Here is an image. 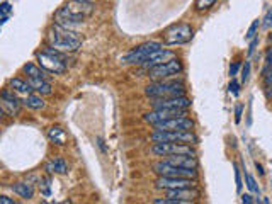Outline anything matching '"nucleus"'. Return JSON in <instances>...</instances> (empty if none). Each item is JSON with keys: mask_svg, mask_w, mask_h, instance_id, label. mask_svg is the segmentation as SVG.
<instances>
[{"mask_svg": "<svg viewBox=\"0 0 272 204\" xmlns=\"http://www.w3.org/2000/svg\"><path fill=\"white\" fill-rule=\"evenodd\" d=\"M48 44L56 51H60V53H73L82 46V40L72 29L54 24L48 34Z\"/></svg>", "mask_w": 272, "mask_h": 204, "instance_id": "obj_1", "label": "nucleus"}, {"mask_svg": "<svg viewBox=\"0 0 272 204\" xmlns=\"http://www.w3.org/2000/svg\"><path fill=\"white\" fill-rule=\"evenodd\" d=\"M90 12H92L90 4H77V2L68 4V6H63L56 12V24L68 29L72 24L82 22Z\"/></svg>", "mask_w": 272, "mask_h": 204, "instance_id": "obj_2", "label": "nucleus"}, {"mask_svg": "<svg viewBox=\"0 0 272 204\" xmlns=\"http://www.w3.org/2000/svg\"><path fill=\"white\" fill-rule=\"evenodd\" d=\"M186 88L181 82H165V80H155L145 88V94L152 99H165V97L184 96Z\"/></svg>", "mask_w": 272, "mask_h": 204, "instance_id": "obj_3", "label": "nucleus"}, {"mask_svg": "<svg viewBox=\"0 0 272 204\" xmlns=\"http://www.w3.org/2000/svg\"><path fill=\"white\" fill-rule=\"evenodd\" d=\"M36 58H37V65L43 68L44 72H49V74H54V75L65 74V70H66L65 58L60 51L46 50V51L37 53Z\"/></svg>", "mask_w": 272, "mask_h": 204, "instance_id": "obj_4", "label": "nucleus"}, {"mask_svg": "<svg viewBox=\"0 0 272 204\" xmlns=\"http://www.w3.org/2000/svg\"><path fill=\"white\" fill-rule=\"evenodd\" d=\"M153 143H182V144H196L198 136L189 131H153Z\"/></svg>", "mask_w": 272, "mask_h": 204, "instance_id": "obj_5", "label": "nucleus"}, {"mask_svg": "<svg viewBox=\"0 0 272 204\" xmlns=\"http://www.w3.org/2000/svg\"><path fill=\"white\" fill-rule=\"evenodd\" d=\"M192 32L194 31H192V28L189 24H186V22L174 24L165 29V32H163V41H165V44H169V46H181V44H186V42L191 41Z\"/></svg>", "mask_w": 272, "mask_h": 204, "instance_id": "obj_6", "label": "nucleus"}, {"mask_svg": "<svg viewBox=\"0 0 272 204\" xmlns=\"http://www.w3.org/2000/svg\"><path fill=\"white\" fill-rule=\"evenodd\" d=\"M182 70H184V66L181 63V60L172 58L170 62L150 68L148 76L152 80H165V78H170V76H175V75L182 74Z\"/></svg>", "mask_w": 272, "mask_h": 204, "instance_id": "obj_7", "label": "nucleus"}, {"mask_svg": "<svg viewBox=\"0 0 272 204\" xmlns=\"http://www.w3.org/2000/svg\"><path fill=\"white\" fill-rule=\"evenodd\" d=\"M153 170L158 174L160 177H186V178H196L198 176V168H184L172 165L169 162H157L153 165Z\"/></svg>", "mask_w": 272, "mask_h": 204, "instance_id": "obj_8", "label": "nucleus"}, {"mask_svg": "<svg viewBox=\"0 0 272 204\" xmlns=\"http://www.w3.org/2000/svg\"><path fill=\"white\" fill-rule=\"evenodd\" d=\"M162 48V44L158 41H150V42H145V44L138 46L133 51H129L126 56L123 58L124 63H129V65H143L145 60L153 53L155 50Z\"/></svg>", "mask_w": 272, "mask_h": 204, "instance_id": "obj_9", "label": "nucleus"}, {"mask_svg": "<svg viewBox=\"0 0 272 204\" xmlns=\"http://www.w3.org/2000/svg\"><path fill=\"white\" fill-rule=\"evenodd\" d=\"M153 128L155 131H189L194 128V122L186 116H179L157 122V124H153Z\"/></svg>", "mask_w": 272, "mask_h": 204, "instance_id": "obj_10", "label": "nucleus"}, {"mask_svg": "<svg viewBox=\"0 0 272 204\" xmlns=\"http://www.w3.org/2000/svg\"><path fill=\"white\" fill-rule=\"evenodd\" d=\"M152 153L158 156L175 155V153H191V155H194V152L191 150L189 144H182V143H153Z\"/></svg>", "mask_w": 272, "mask_h": 204, "instance_id": "obj_11", "label": "nucleus"}, {"mask_svg": "<svg viewBox=\"0 0 272 204\" xmlns=\"http://www.w3.org/2000/svg\"><path fill=\"white\" fill-rule=\"evenodd\" d=\"M153 109H189L191 100L186 96L165 97V99H153Z\"/></svg>", "mask_w": 272, "mask_h": 204, "instance_id": "obj_12", "label": "nucleus"}, {"mask_svg": "<svg viewBox=\"0 0 272 204\" xmlns=\"http://www.w3.org/2000/svg\"><path fill=\"white\" fill-rule=\"evenodd\" d=\"M187 109H153L152 112L145 114V121L150 124H157L160 121L170 118H179V116H186Z\"/></svg>", "mask_w": 272, "mask_h": 204, "instance_id": "obj_13", "label": "nucleus"}, {"mask_svg": "<svg viewBox=\"0 0 272 204\" xmlns=\"http://www.w3.org/2000/svg\"><path fill=\"white\" fill-rule=\"evenodd\" d=\"M194 178L186 177H158L155 182L157 189H181V187H194Z\"/></svg>", "mask_w": 272, "mask_h": 204, "instance_id": "obj_14", "label": "nucleus"}, {"mask_svg": "<svg viewBox=\"0 0 272 204\" xmlns=\"http://www.w3.org/2000/svg\"><path fill=\"white\" fill-rule=\"evenodd\" d=\"M172 58H175L174 51L158 48V50H155L153 53L145 60V63L141 66L146 68V70H150L152 66H157V65H162V63H167V62H170Z\"/></svg>", "mask_w": 272, "mask_h": 204, "instance_id": "obj_15", "label": "nucleus"}, {"mask_svg": "<svg viewBox=\"0 0 272 204\" xmlns=\"http://www.w3.org/2000/svg\"><path fill=\"white\" fill-rule=\"evenodd\" d=\"M165 162L172 165H177V167H184V168H198V160H196L194 155L191 153H175V155H167Z\"/></svg>", "mask_w": 272, "mask_h": 204, "instance_id": "obj_16", "label": "nucleus"}, {"mask_svg": "<svg viewBox=\"0 0 272 204\" xmlns=\"http://www.w3.org/2000/svg\"><path fill=\"white\" fill-rule=\"evenodd\" d=\"M199 196L198 190L194 187H181V189H167V198L170 199H181L184 202H191L192 199H196Z\"/></svg>", "mask_w": 272, "mask_h": 204, "instance_id": "obj_17", "label": "nucleus"}, {"mask_svg": "<svg viewBox=\"0 0 272 204\" xmlns=\"http://www.w3.org/2000/svg\"><path fill=\"white\" fill-rule=\"evenodd\" d=\"M0 108H3L9 114H17L19 108H20V102L17 97L14 96V90H3L0 94Z\"/></svg>", "mask_w": 272, "mask_h": 204, "instance_id": "obj_18", "label": "nucleus"}, {"mask_svg": "<svg viewBox=\"0 0 272 204\" xmlns=\"http://www.w3.org/2000/svg\"><path fill=\"white\" fill-rule=\"evenodd\" d=\"M27 84L31 85V88L37 94L43 96H49L51 94V84L46 78H37V76H27Z\"/></svg>", "mask_w": 272, "mask_h": 204, "instance_id": "obj_19", "label": "nucleus"}, {"mask_svg": "<svg viewBox=\"0 0 272 204\" xmlns=\"http://www.w3.org/2000/svg\"><path fill=\"white\" fill-rule=\"evenodd\" d=\"M44 170L49 174H66L68 172V167H66V162L60 156H54L49 162H46Z\"/></svg>", "mask_w": 272, "mask_h": 204, "instance_id": "obj_20", "label": "nucleus"}, {"mask_svg": "<svg viewBox=\"0 0 272 204\" xmlns=\"http://www.w3.org/2000/svg\"><path fill=\"white\" fill-rule=\"evenodd\" d=\"M12 190L22 199H31L34 196V187L29 184V182H15L12 186Z\"/></svg>", "mask_w": 272, "mask_h": 204, "instance_id": "obj_21", "label": "nucleus"}, {"mask_svg": "<svg viewBox=\"0 0 272 204\" xmlns=\"http://www.w3.org/2000/svg\"><path fill=\"white\" fill-rule=\"evenodd\" d=\"M48 138L51 140V142L54 144H65L66 143V133H65V130L63 128H60V126H51L48 130Z\"/></svg>", "mask_w": 272, "mask_h": 204, "instance_id": "obj_22", "label": "nucleus"}, {"mask_svg": "<svg viewBox=\"0 0 272 204\" xmlns=\"http://www.w3.org/2000/svg\"><path fill=\"white\" fill-rule=\"evenodd\" d=\"M22 104L27 106L29 109H34V110L44 109V100L41 99L39 96H32V94H27V96H24Z\"/></svg>", "mask_w": 272, "mask_h": 204, "instance_id": "obj_23", "label": "nucleus"}, {"mask_svg": "<svg viewBox=\"0 0 272 204\" xmlns=\"http://www.w3.org/2000/svg\"><path fill=\"white\" fill-rule=\"evenodd\" d=\"M10 87H12V90H15L17 94H22V96H27V94H31V90H32L31 85L20 78L10 80Z\"/></svg>", "mask_w": 272, "mask_h": 204, "instance_id": "obj_24", "label": "nucleus"}, {"mask_svg": "<svg viewBox=\"0 0 272 204\" xmlns=\"http://www.w3.org/2000/svg\"><path fill=\"white\" fill-rule=\"evenodd\" d=\"M22 72L27 76H37V78H46L44 70L39 65H34V63H27V65L22 66Z\"/></svg>", "mask_w": 272, "mask_h": 204, "instance_id": "obj_25", "label": "nucleus"}, {"mask_svg": "<svg viewBox=\"0 0 272 204\" xmlns=\"http://www.w3.org/2000/svg\"><path fill=\"white\" fill-rule=\"evenodd\" d=\"M245 180H247V187H249L250 190H252L254 194H259V186L257 182H255V178L250 176L249 172H245Z\"/></svg>", "mask_w": 272, "mask_h": 204, "instance_id": "obj_26", "label": "nucleus"}, {"mask_svg": "<svg viewBox=\"0 0 272 204\" xmlns=\"http://www.w3.org/2000/svg\"><path fill=\"white\" fill-rule=\"evenodd\" d=\"M216 4V0H196V8L198 10H208Z\"/></svg>", "mask_w": 272, "mask_h": 204, "instance_id": "obj_27", "label": "nucleus"}, {"mask_svg": "<svg viewBox=\"0 0 272 204\" xmlns=\"http://www.w3.org/2000/svg\"><path fill=\"white\" fill-rule=\"evenodd\" d=\"M259 28H261V19H255L254 22H252V26L249 28V32H247V40H252V38L257 36Z\"/></svg>", "mask_w": 272, "mask_h": 204, "instance_id": "obj_28", "label": "nucleus"}, {"mask_svg": "<svg viewBox=\"0 0 272 204\" xmlns=\"http://www.w3.org/2000/svg\"><path fill=\"white\" fill-rule=\"evenodd\" d=\"M261 26H262L264 29H269V28H272V7L269 8V10L266 12V16H264V19H262Z\"/></svg>", "mask_w": 272, "mask_h": 204, "instance_id": "obj_29", "label": "nucleus"}, {"mask_svg": "<svg viewBox=\"0 0 272 204\" xmlns=\"http://www.w3.org/2000/svg\"><path fill=\"white\" fill-rule=\"evenodd\" d=\"M249 76H250V63L247 62L244 65V68H242V82H247Z\"/></svg>", "mask_w": 272, "mask_h": 204, "instance_id": "obj_30", "label": "nucleus"}, {"mask_svg": "<svg viewBox=\"0 0 272 204\" xmlns=\"http://www.w3.org/2000/svg\"><path fill=\"white\" fill-rule=\"evenodd\" d=\"M264 82H266V87L271 88L272 87V65L269 70L266 72V76H264Z\"/></svg>", "mask_w": 272, "mask_h": 204, "instance_id": "obj_31", "label": "nucleus"}, {"mask_svg": "<svg viewBox=\"0 0 272 204\" xmlns=\"http://www.w3.org/2000/svg\"><path fill=\"white\" fill-rule=\"evenodd\" d=\"M10 4L9 2H3V4H0V14H9L10 12Z\"/></svg>", "mask_w": 272, "mask_h": 204, "instance_id": "obj_32", "label": "nucleus"}, {"mask_svg": "<svg viewBox=\"0 0 272 204\" xmlns=\"http://www.w3.org/2000/svg\"><path fill=\"white\" fill-rule=\"evenodd\" d=\"M238 87H240V85H238L235 80H232V84H230V92H232L233 96H238Z\"/></svg>", "mask_w": 272, "mask_h": 204, "instance_id": "obj_33", "label": "nucleus"}, {"mask_svg": "<svg viewBox=\"0 0 272 204\" xmlns=\"http://www.w3.org/2000/svg\"><path fill=\"white\" fill-rule=\"evenodd\" d=\"M242 109H244V106L238 104L237 106V110H235V122H240V119H242Z\"/></svg>", "mask_w": 272, "mask_h": 204, "instance_id": "obj_34", "label": "nucleus"}, {"mask_svg": "<svg viewBox=\"0 0 272 204\" xmlns=\"http://www.w3.org/2000/svg\"><path fill=\"white\" fill-rule=\"evenodd\" d=\"M238 68H240V63H233L232 66H230V76H235L237 75V72H238Z\"/></svg>", "mask_w": 272, "mask_h": 204, "instance_id": "obj_35", "label": "nucleus"}, {"mask_svg": "<svg viewBox=\"0 0 272 204\" xmlns=\"http://www.w3.org/2000/svg\"><path fill=\"white\" fill-rule=\"evenodd\" d=\"M259 44V38L255 36V38H252V42H250V48H249V54H252L254 53V50H255V46Z\"/></svg>", "mask_w": 272, "mask_h": 204, "instance_id": "obj_36", "label": "nucleus"}, {"mask_svg": "<svg viewBox=\"0 0 272 204\" xmlns=\"http://www.w3.org/2000/svg\"><path fill=\"white\" fill-rule=\"evenodd\" d=\"M235 180H237V189L240 190L242 189V180H240V172H238L237 167H235Z\"/></svg>", "mask_w": 272, "mask_h": 204, "instance_id": "obj_37", "label": "nucleus"}, {"mask_svg": "<svg viewBox=\"0 0 272 204\" xmlns=\"http://www.w3.org/2000/svg\"><path fill=\"white\" fill-rule=\"evenodd\" d=\"M0 204H14V199L7 198V196H0Z\"/></svg>", "mask_w": 272, "mask_h": 204, "instance_id": "obj_38", "label": "nucleus"}, {"mask_svg": "<svg viewBox=\"0 0 272 204\" xmlns=\"http://www.w3.org/2000/svg\"><path fill=\"white\" fill-rule=\"evenodd\" d=\"M242 202L250 204V202H255V201L252 199V196H250V194H244V196H242Z\"/></svg>", "mask_w": 272, "mask_h": 204, "instance_id": "obj_39", "label": "nucleus"}, {"mask_svg": "<svg viewBox=\"0 0 272 204\" xmlns=\"http://www.w3.org/2000/svg\"><path fill=\"white\" fill-rule=\"evenodd\" d=\"M266 60H267V63H269V65H272V46L269 48V51H267V54H266Z\"/></svg>", "mask_w": 272, "mask_h": 204, "instance_id": "obj_40", "label": "nucleus"}, {"mask_svg": "<svg viewBox=\"0 0 272 204\" xmlns=\"http://www.w3.org/2000/svg\"><path fill=\"white\" fill-rule=\"evenodd\" d=\"M255 167H257V170H259V174H261V176H264V170H262V165H261V164H255Z\"/></svg>", "mask_w": 272, "mask_h": 204, "instance_id": "obj_41", "label": "nucleus"}, {"mask_svg": "<svg viewBox=\"0 0 272 204\" xmlns=\"http://www.w3.org/2000/svg\"><path fill=\"white\" fill-rule=\"evenodd\" d=\"M72 2H77V4H90L92 0H72Z\"/></svg>", "mask_w": 272, "mask_h": 204, "instance_id": "obj_42", "label": "nucleus"}, {"mask_svg": "<svg viewBox=\"0 0 272 204\" xmlns=\"http://www.w3.org/2000/svg\"><path fill=\"white\" fill-rule=\"evenodd\" d=\"M2 116H3V110H2V108H0V119H2Z\"/></svg>", "mask_w": 272, "mask_h": 204, "instance_id": "obj_43", "label": "nucleus"}, {"mask_svg": "<svg viewBox=\"0 0 272 204\" xmlns=\"http://www.w3.org/2000/svg\"><path fill=\"white\" fill-rule=\"evenodd\" d=\"M269 94H271V96H272V87L269 88Z\"/></svg>", "mask_w": 272, "mask_h": 204, "instance_id": "obj_44", "label": "nucleus"}, {"mask_svg": "<svg viewBox=\"0 0 272 204\" xmlns=\"http://www.w3.org/2000/svg\"><path fill=\"white\" fill-rule=\"evenodd\" d=\"M271 41H272V34H271Z\"/></svg>", "mask_w": 272, "mask_h": 204, "instance_id": "obj_45", "label": "nucleus"}]
</instances>
